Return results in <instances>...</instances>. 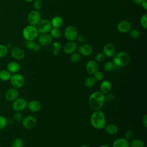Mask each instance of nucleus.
<instances>
[{"label": "nucleus", "instance_id": "79ce46f5", "mask_svg": "<svg viewBox=\"0 0 147 147\" xmlns=\"http://www.w3.org/2000/svg\"><path fill=\"white\" fill-rule=\"evenodd\" d=\"M105 98V101L106 102H111L114 99V95L113 94L110 92H108L104 95Z\"/></svg>", "mask_w": 147, "mask_h": 147}, {"label": "nucleus", "instance_id": "c03bdc74", "mask_svg": "<svg viewBox=\"0 0 147 147\" xmlns=\"http://www.w3.org/2000/svg\"><path fill=\"white\" fill-rule=\"evenodd\" d=\"M133 136H134L133 131L132 130L129 129V130H127L125 132V137L124 138H125L126 139L129 140L131 139L133 137Z\"/></svg>", "mask_w": 147, "mask_h": 147}, {"label": "nucleus", "instance_id": "72a5a7b5", "mask_svg": "<svg viewBox=\"0 0 147 147\" xmlns=\"http://www.w3.org/2000/svg\"><path fill=\"white\" fill-rule=\"evenodd\" d=\"M70 55V60L73 63H78L81 60V55L79 53L74 52Z\"/></svg>", "mask_w": 147, "mask_h": 147}, {"label": "nucleus", "instance_id": "aec40b11", "mask_svg": "<svg viewBox=\"0 0 147 147\" xmlns=\"http://www.w3.org/2000/svg\"><path fill=\"white\" fill-rule=\"evenodd\" d=\"M112 88L111 83L108 80H103L101 82L99 86L100 91L104 95L110 92Z\"/></svg>", "mask_w": 147, "mask_h": 147}, {"label": "nucleus", "instance_id": "393cba45", "mask_svg": "<svg viewBox=\"0 0 147 147\" xmlns=\"http://www.w3.org/2000/svg\"><path fill=\"white\" fill-rule=\"evenodd\" d=\"M51 23L52 28H60L64 24V20L61 17L56 16L52 18Z\"/></svg>", "mask_w": 147, "mask_h": 147}, {"label": "nucleus", "instance_id": "49530a36", "mask_svg": "<svg viewBox=\"0 0 147 147\" xmlns=\"http://www.w3.org/2000/svg\"><path fill=\"white\" fill-rule=\"evenodd\" d=\"M141 5L145 10H147V0H143Z\"/></svg>", "mask_w": 147, "mask_h": 147}, {"label": "nucleus", "instance_id": "1a4fd4ad", "mask_svg": "<svg viewBox=\"0 0 147 147\" xmlns=\"http://www.w3.org/2000/svg\"><path fill=\"white\" fill-rule=\"evenodd\" d=\"M37 119L35 117L29 115L23 118L21 123L22 126L26 129H31L37 125Z\"/></svg>", "mask_w": 147, "mask_h": 147}, {"label": "nucleus", "instance_id": "37998d69", "mask_svg": "<svg viewBox=\"0 0 147 147\" xmlns=\"http://www.w3.org/2000/svg\"><path fill=\"white\" fill-rule=\"evenodd\" d=\"M76 40L79 42H80L82 44H84V43H86V42L87 41V38L84 34H80V35L78 36Z\"/></svg>", "mask_w": 147, "mask_h": 147}, {"label": "nucleus", "instance_id": "de8ad7c7", "mask_svg": "<svg viewBox=\"0 0 147 147\" xmlns=\"http://www.w3.org/2000/svg\"><path fill=\"white\" fill-rule=\"evenodd\" d=\"M143 0H133L134 4L137 5H141Z\"/></svg>", "mask_w": 147, "mask_h": 147}, {"label": "nucleus", "instance_id": "58836bf2", "mask_svg": "<svg viewBox=\"0 0 147 147\" xmlns=\"http://www.w3.org/2000/svg\"><path fill=\"white\" fill-rule=\"evenodd\" d=\"M140 24L141 26L145 29L147 28V14H144L140 18Z\"/></svg>", "mask_w": 147, "mask_h": 147}, {"label": "nucleus", "instance_id": "ddd939ff", "mask_svg": "<svg viewBox=\"0 0 147 147\" xmlns=\"http://www.w3.org/2000/svg\"><path fill=\"white\" fill-rule=\"evenodd\" d=\"M19 96V91L14 87L7 89L5 93V99L8 102H13Z\"/></svg>", "mask_w": 147, "mask_h": 147}, {"label": "nucleus", "instance_id": "f03ea898", "mask_svg": "<svg viewBox=\"0 0 147 147\" xmlns=\"http://www.w3.org/2000/svg\"><path fill=\"white\" fill-rule=\"evenodd\" d=\"M88 102L90 107L93 111L101 110L105 102L104 94L100 91H94L89 96Z\"/></svg>", "mask_w": 147, "mask_h": 147}, {"label": "nucleus", "instance_id": "b1692460", "mask_svg": "<svg viewBox=\"0 0 147 147\" xmlns=\"http://www.w3.org/2000/svg\"><path fill=\"white\" fill-rule=\"evenodd\" d=\"M6 69L11 74H16L18 73V72L20 71V65L17 62L15 61H12L7 64Z\"/></svg>", "mask_w": 147, "mask_h": 147}, {"label": "nucleus", "instance_id": "4be33fe9", "mask_svg": "<svg viewBox=\"0 0 147 147\" xmlns=\"http://www.w3.org/2000/svg\"><path fill=\"white\" fill-rule=\"evenodd\" d=\"M103 129L106 133L111 136L116 134L118 131V127L117 125L114 123L106 124Z\"/></svg>", "mask_w": 147, "mask_h": 147}, {"label": "nucleus", "instance_id": "7c9ffc66", "mask_svg": "<svg viewBox=\"0 0 147 147\" xmlns=\"http://www.w3.org/2000/svg\"><path fill=\"white\" fill-rule=\"evenodd\" d=\"M50 34L54 38H58L60 37L61 35V30L60 28H52L50 30Z\"/></svg>", "mask_w": 147, "mask_h": 147}, {"label": "nucleus", "instance_id": "4c0bfd02", "mask_svg": "<svg viewBox=\"0 0 147 147\" xmlns=\"http://www.w3.org/2000/svg\"><path fill=\"white\" fill-rule=\"evenodd\" d=\"M8 123V120L6 117L0 115V130L5 129Z\"/></svg>", "mask_w": 147, "mask_h": 147}, {"label": "nucleus", "instance_id": "20e7f679", "mask_svg": "<svg viewBox=\"0 0 147 147\" xmlns=\"http://www.w3.org/2000/svg\"><path fill=\"white\" fill-rule=\"evenodd\" d=\"M38 32L35 26L29 25L22 30V34L25 41H34L38 36Z\"/></svg>", "mask_w": 147, "mask_h": 147}, {"label": "nucleus", "instance_id": "a211bd4d", "mask_svg": "<svg viewBox=\"0 0 147 147\" xmlns=\"http://www.w3.org/2000/svg\"><path fill=\"white\" fill-rule=\"evenodd\" d=\"M78 48V45L75 41H68L62 48L63 52L67 55H71L75 52Z\"/></svg>", "mask_w": 147, "mask_h": 147}, {"label": "nucleus", "instance_id": "864d4df0", "mask_svg": "<svg viewBox=\"0 0 147 147\" xmlns=\"http://www.w3.org/2000/svg\"><path fill=\"white\" fill-rule=\"evenodd\" d=\"M47 1H48V0H47Z\"/></svg>", "mask_w": 147, "mask_h": 147}, {"label": "nucleus", "instance_id": "7ed1b4c3", "mask_svg": "<svg viewBox=\"0 0 147 147\" xmlns=\"http://www.w3.org/2000/svg\"><path fill=\"white\" fill-rule=\"evenodd\" d=\"M130 57L129 53L126 52L121 51L115 53L113 57L112 61L118 67H123L126 66L130 62Z\"/></svg>", "mask_w": 147, "mask_h": 147}, {"label": "nucleus", "instance_id": "473e14b6", "mask_svg": "<svg viewBox=\"0 0 147 147\" xmlns=\"http://www.w3.org/2000/svg\"><path fill=\"white\" fill-rule=\"evenodd\" d=\"M9 53V48L5 44H0V58L5 57Z\"/></svg>", "mask_w": 147, "mask_h": 147}, {"label": "nucleus", "instance_id": "423d86ee", "mask_svg": "<svg viewBox=\"0 0 147 147\" xmlns=\"http://www.w3.org/2000/svg\"><path fill=\"white\" fill-rule=\"evenodd\" d=\"M27 100L22 97H18L12 102L11 107L14 111H22L27 107Z\"/></svg>", "mask_w": 147, "mask_h": 147}, {"label": "nucleus", "instance_id": "603ef678", "mask_svg": "<svg viewBox=\"0 0 147 147\" xmlns=\"http://www.w3.org/2000/svg\"><path fill=\"white\" fill-rule=\"evenodd\" d=\"M0 68H1V62H0Z\"/></svg>", "mask_w": 147, "mask_h": 147}, {"label": "nucleus", "instance_id": "39448f33", "mask_svg": "<svg viewBox=\"0 0 147 147\" xmlns=\"http://www.w3.org/2000/svg\"><path fill=\"white\" fill-rule=\"evenodd\" d=\"M9 82L12 87H14L18 90L24 86L25 78L22 74L16 73L11 74Z\"/></svg>", "mask_w": 147, "mask_h": 147}, {"label": "nucleus", "instance_id": "bb28decb", "mask_svg": "<svg viewBox=\"0 0 147 147\" xmlns=\"http://www.w3.org/2000/svg\"><path fill=\"white\" fill-rule=\"evenodd\" d=\"M96 80L94 76H90L87 77L84 80V85L86 87L91 88L94 87L96 84Z\"/></svg>", "mask_w": 147, "mask_h": 147}, {"label": "nucleus", "instance_id": "dca6fc26", "mask_svg": "<svg viewBox=\"0 0 147 147\" xmlns=\"http://www.w3.org/2000/svg\"><path fill=\"white\" fill-rule=\"evenodd\" d=\"M131 29V25L128 21H121L117 25V30L121 33H127Z\"/></svg>", "mask_w": 147, "mask_h": 147}, {"label": "nucleus", "instance_id": "5701e85b", "mask_svg": "<svg viewBox=\"0 0 147 147\" xmlns=\"http://www.w3.org/2000/svg\"><path fill=\"white\" fill-rule=\"evenodd\" d=\"M25 46L28 49L32 50L35 52H38L41 49V46L38 43H36L34 41H25Z\"/></svg>", "mask_w": 147, "mask_h": 147}, {"label": "nucleus", "instance_id": "09e8293b", "mask_svg": "<svg viewBox=\"0 0 147 147\" xmlns=\"http://www.w3.org/2000/svg\"><path fill=\"white\" fill-rule=\"evenodd\" d=\"M99 147H111V146H110L108 145H102L99 146Z\"/></svg>", "mask_w": 147, "mask_h": 147}, {"label": "nucleus", "instance_id": "a18cd8bd", "mask_svg": "<svg viewBox=\"0 0 147 147\" xmlns=\"http://www.w3.org/2000/svg\"><path fill=\"white\" fill-rule=\"evenodd\" d=\"M142 124L146 128L147 127V114H145L142 117Z\"/></svg>", "mask_w": 147, "mask_h": 147}, {"label": "nucleus", "instance_id": "2eb2a0df", "mask_svg": "<svg viewBox=\"0 0 147 147\" xmlns=\"http://www.w3.org/2000/svg\"><path fill=\"white\" fill-rule=\"evenodd\" d=\"M78 51L80 55L83 56H88L92 54L93 48L90 44L84 43L78 47Z\"/></svg>", "mask_w": 147, "mask_h": 147}, {"label": "nucleus", "instance_id": "c756f323", "mask_svg": "<svg viewBox=\"0 0 147 147\" xmlns=\"http://www.w3.org/2000/svg\"><path fill=\"white\" fill-rule=\"evenodd\" d=\"M115 68V65L112 61H107L103 65V69L107 72H110L114 71Z\"/></svg>", "mask_w": 147, "mask_h": 147}, {"label": "nucleus", "instance_id": "0eeeda50", "mask_svg": "<svg viewBox=\"0 0 147 147\" xmlns=\"http://www.w3.org/2000/svg\"><path fill=\"white\" fill-rule=\"evenodd\" d=\"M36 26L38 33H48L52 28L51 21L48 19H41Z\"/></svg>", "mask_w": 147, "mask_h": 147}, {"label": "nucleus", "instance_id": "9b49d317", "mask_svg": "<svg viewBox=\"0 0 147 147\" xmlns=\"http://www.w3.org/2000/svg\"><path fill=\"white\" fill-rule=\"evenodd\" d=\"M37 41L41 47H47L51 44L53 38L49 33H41L37 37Z\"/></svg>", "mask_w": 147, "mask_h": 147}, {"label": "nucleus", "instance_id": "6e6552de", "mask_svg": "<svg viewBox=\"0 0 147 147\" xmlns=\"http://www.w3.org/2000/svg\"><path fill=\"white\" fill-rule=\"evenodd\" d=\"M64 35L65 38L68 41H75L76 40L78 36V32L75 27L70 25L65 28L64 32Z\"/></svg>", "mask_w": 147, "mask_h": 147}, {"label": "nucleus", "instance_id": "8fccbe9b", "mask_svg": "<svg viewBox=\"0 0 147 147\" xmlns=\"http://www.w3.org/2000/svg\"><path fill=\"white\" fill-rule=\"evenodd\" d=\"M25 2H28V3H30V2H32L34 0H24Z\"/></svg>", "mask_w": 147, "mask_h": 147}, {"label": "nucleus", "instance_id": "f257e3e1", "mask_svg": "<svg viewBox=\"0 0 147 147\" xmlns=\"http://www.w3.org/2000/svg\"><path fill=\"white\" fill-rule=\"evenodd\" d=\"M90 124L96 130L103 129L106 124V118L105 113L101 110L94 111L90 118Z\"/></svg>", "mask_w": 147, "mask_h": 147}, {"label": "nucleus", "instance_id": "c9c22d12", "mask_svg": "<svg viewBox=\"0 0 147 147\" xmlns=\"http://www.w3.org/2000/svg\"><path fill=\"white\" fill-rule=\"evenodd\" d=\"M32 5L34 10L39 11L42 7L43 2L41 0H34L32 2Z\"/></svg>", "mask_w": 147, "mask_h": 147}, {"label": "nucleus", "instance_id": "3c124183", "mask_svg": "<svg viewBox=\"0 0 147 147\" xmlns=\"http://www.w3.org/2000/svg\"><path fill=\"white\" fill-rule=\"evenodd\" d=\"M80 147H89L88 145H83L82 146H80Z\"/></svg>", "mask_w": 147, "mask_h": 147}, {"label": "nucleus", "instance_id": "e433bc0d", "mask_svg": "<svg viewBox=\"0 0 147 147\" xmlns=\"http://www.w3.org/2000/svg\"><path fill=\"white\" fill-rule=\"evenodd\" d=\"M13 119L14 121H16L17 122H20L23 119V115L20 111H15V113L13 115Z\"/></svg>", "mask_w": 147, "mask_h": 147}, {"label": "nucleus", "instance_id": "2f4dec72", "mask_svg": "<svg viewBox=\"0 0 147 147\" xmlns=\"http://www.w3.org/2000/svg\"><path fill=\"white\" fill-rule=\"evenodd\" d=\"M129 33L130 37L133 39H137L140 38L141 36L140 31L136 28H133V29L131 28L129 32Z\"/></svg>", "mask_w": 147, "mask_h": 147}, {"label": "nucleus", "instance_id": "a878e982", "mask_svg": "<svg viewBox=\"0 0 147 147\" xmlns=\"http://www.w3.org/2000/svg\"><path fill=\"white\" fill-rule=\"evenodd\" d=\"M50 45L51 52L54 55H59L62 49V46L61 44L57 41L52 42Z\"/></svg>", "mask_w": 147, "mask_h": 147}, {"label": "nucleus", "instance_id": "f8f14e48", "mask_svg": "<svg viewBox=\"0 0 147 147\" xmlns=\"http://www.w3.org/2000/svg\"><path fill=\"white\" fill-rule=\"evenodd\" d=\"M11 56L16 60H21L25 56V52L23 49L19 47H12L10 51Z\"/></svg>", "mask_w": 147, "mask_h": 147}, {"label": "nucleus", "instance_id": "6ab92c4d", "mask_svg": "<svg viewBox=\"0 0 147 147\" xmlns=\"http://www.w3.org/2000/svg\"><path fill=\"white\" fill-rule=\"evenodd\" d=\"M26 108L32 113H37L41 109V104L37 100H31L28 102Z\"/></svg>", "mask_w": 147, "mask_h": 147}, {"label": "nucleus", "instance_id": "f3484780", "mask_svg": "<svg viewBox=\"0 0 147 147\" xmlns=\"http://www.w3.org/2000/svg\"><path fill=\"white\" fill-rule=\"evenodd\" d=\"M86 72L90 75H93L98 69V63L94 60L88 61L85 66Z\"/></svg>", "mask_w": 147, "mask_h": 147}, {"label": "nucleus", "instance_id": "4468645a", "mask_svg": "<svg viewBox=\"0 0 147 147\" xmlns=\"http://www.w3.org/2000/svg\"><path fill=\"white\" fill-rule=\"evenodd\" d=\"M102 53L104 54L105 57L108 58L113 57L116 53V48L113 44L107 43L103 48Z\"/></svg>", "mask_w": 147, "mask_h": 147}, {"label": "nucleus", "instance_id": "a19ab883", "mask_svg": "<svg viewBox=\"0 0 147 147\" xmlns=\"http://www.w3.org/2000/svg\"><path fill=\"white\" fill-rule=\"evenodd\" d=\"M94 78L95 79V80L96 81H101L103 80V78H104V75L103 74L102 72L99 71H97L94 75H93Z\"/></svg>", "mask_w": 147, "mask_h": 147}, {"label": "nucleus", "instance_id": "412c9836", "mask_svg": "<svg viewBox=\"0 0 147 147\" xmlns=\"http://www.w3.org/2000/svg\"><path fill=\"white\" fill-rule=\"evenodd\" d=\"M112 147H130L129 141L124 137L118 138L113 141Z\"/></svg>", "mask_w": 147, "mask_h": 147}, {"label": "nucleus", "instance_id": "ea45409f", "mask_svg": "<svg viewBox=\"0 0 147 147\" xmlns=\"http://www.w3.org/2000/svg\"><path fill=\"white\" fill-rule=\"evenodd\" d=\"M105 59V56L103 53L99 52L96 53L95 56V60L97 63H101L103 62Z\"/></svg>", "mask_w": 147, "mask_h": 147}, {"label": "nucleus", "instance_id": "f704fd0d", "mask_svg": "<svg viewBox=\"0 0 147 147\" xmlns=\"http://www.w3.org/2000/svg\"><path fill=\"white\" fill-rule=\"evenodd\" d=\"M24 141L20 137L16 138L12 142L11 147H23Z\"/></svg>", "mask_w": 147, "mask_h": 147}, {"label": "nucleus", "instance_id": "cd10ccee", "mask_svg": "<svg viewBox=\"0 0 147 147\" xmlns=\"http://www.w3.org/2000/svg\"><path fill=\"white\" fill-rule=\"evenodd\" d=\"M11 74L7 69H2L0 71V80L2 82L9 81Z\"/></svg>", "mask_w": 147, "mask_h": 147}, {"label": "nucleus", "instance_id": "9d476101", "mask_svg": "<svg viewBox=\"0 0 147 147\" xmlns=\"http://www.w3.org/2000/svg\"><path fill=\"white\" fill-rule=\"evenodd\" d=\"M41 20V14L39 11L33 10L28 14L27 20L29 25L36 26Z\"/></svg>", "mask_w": 147, "mask_h": 147}, {"label": "nucleus", "instance_id": "c85d7f7f", "mask_svg": "<svg viewBox=\"0 0 147 147\" xmlns=\"http://www.w3.org/2000/svg\"><path fill=\"white\" fill-rule=\"evenodd\" d=\"M130 147H144V142L140 138H134L129 142Z\"/></svg>", "mask_w": 147, "mask_h": 147}]
</instances>
